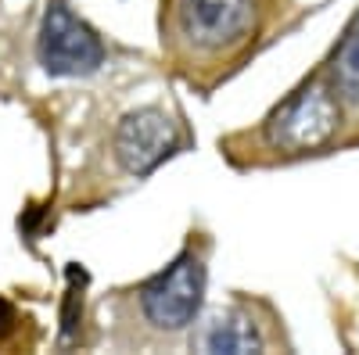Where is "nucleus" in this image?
Here are the masks:
<instances>
[{"mask_svg": "<svg viewBox=\"0 0 359 355\" xmlns=\"http://www.w3.org/2000/svg\"><path fill=\"white\" fill-rule=\"evenodd\" d=\"M338 126H341V97L334 94V86L313 79L273 108L262 133L273 151L306 155L323 147L338 133Z\"/></svg>", "mask_w": 359, "mask_h": 355, "instance_id": "nucleus-1", "label": "nucleus"}, {"mask_svg": "<svg viewBox=\"0 0 359 355\" xmlns=\"http://www.w3.org/2000/svg\"><path fill=\"white\" fill-rule=\"evenodd\" d=\"M255 0H169L172 33L201 57H219L241 47L255 29Z\"/></svg>", "mask_w": 359, "mask_h": 355, "instance_id": "nucleus-2", "label": "nucleus"}, {"mask_svg": "<svg viewBox=\"0 0 359 355\" xmlns=\"http://www.w3.org/2000/svg\"><path fill=\"white\" fill-rule=\"evenodd\" d=\"M36 57L47 76L79 79L104 65V43L94 25H86L65 0H47L36 33Z\"/></svg>", "mask_w": 359, "mask_h": 355, "instance_id": "nucleus-3", "label": "nucleus"}, {"mask_svg": "<svg viewBox=\"0 0 359 355\" xmlns=\"http://www.w3.org/2000/svg\"><path fill=\"white\" fill-rule=\"evenodd\" d=\"M205 302V265L194 251L176 255L162 273L140 287V312L155 330L176 334L198 319Z\"/></svg>", "mask_w": 359, "mask_h": 355, "instance_id": "nucleus-4", "label": "nucleus"}, {"mask_svg": "<svg viewBox=\"0 0 359 355\" xmlns=\"http://www.w3.org/2000/svg\"><path fill=\"white\" fill-rule=\"evenodd\" d=\"M180 147V130L162 108H133L118 118L115 137H111V151L115 162L123 165L130 176H151L165 158L176 155Z\"/></svg>", "mask_w": 359, "mask_h": 355, "instance_id": "nucleus-5", "label": "nucleus"}, {"mask_svg": "<svg viewBox=\"0 0 359 355\" xmlns=\"http://www.w3.org/2000/svg\"><path fill=\"white\" fill-rule=\"evenodd\" d=\"M205 351H259L262 348V334L259 327L241 316V312H223L208 323V330L201 337Z\"/></svg>", "mask_w": 359, "mask_h": 355, "instance_id": "nucleus-6", "label": "nucleus"}, {"mask_svg": "<svg viewBox=\"0 0 359 355\" xmlns=\"http://www.w3.org/2000/svg\"><path fill=\"white\" fill-rule=\"evenodd\" d=\"M331 86L341 104L359 108V15L348 22L345 36L331 57Z\"/></svg>", "mask_w": 359, "mask_h": 355, "instance_id": "nucleus-7", "label": "nucleus"}, {"mask_svg": "<svg viewBox=\"0 0 359 355\" xmlns=\"http://www.w3.org/2000/svg\"><path fill=\"white\" fill-rule=\"evenodd\" d=\"M65 277H69V291H65V302H62V337L69 341L83 323V287H86L90 277L79 265H69Z\"/></svg>", "mask_w": 359, "mask_h": 355, "instance_id": "nucleus-8", "label": "nucleus"}, {"mask_svg": "<svg viewBox=\"0 0 359 355\" xmlns=\"http://www.w3.org/2000/svg\"><path fill=\"white\" fill-rule=\"evenodd\" d=\"M18 327V309L8 302V298H0V341H8Z\"/></svg>", "mask_w": 359, "mask_h": 355, "instance_id": "nucleus-9", "label": "nucleus"}]
</instances>
